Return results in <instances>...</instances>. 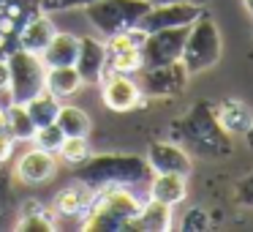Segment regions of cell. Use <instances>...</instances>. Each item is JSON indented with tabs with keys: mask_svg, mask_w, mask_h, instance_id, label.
Segmentation results:
<instances>
[{
	"mask_svg": "<svg viewBox=\"0 0 253 232\" xmlns=\"http://www.w3.org/2000/svg\"><path fill=\"white\" fill-rule=\"evenodd\" d=\"M25 110H28V115L33 117L36 128H39V126H46V123H55L57 110H60V99L52 96L49 90L44 88L41 93H36L30 101H25Z\"/></svg>",
	"mask_w": 253,
	"mask_h": 232,
	"instance_id": "obj_22",
	"label": "cell"
},
{
	"mask_svg": "<svg viewBox=\"0 0 253 232\" xmlns=\"http://www.w3.org/2000/svg\"><path fill=\"white\" fill-rule=\"evenodd\" d=\"M242 137H245V145H248V150L253 153V123H251V128H248V131L242 134Z\"/></svg>",
	"mask_w": 253,
	"mask_h": 232,
	"instance_id": "obj_34",
	"label": "cell"
},
{
	"mask_svg": "<svg viewBox=\"0 0 253 232\" xmlns=\"http://www.w3.org/2000/svg\"><path fill=\"white\" fill-rule=\"evenodd\" d=\"M142 68V47H106V71L136 74Z\"/></svg>",
	"mask_w": 253,
	"mask_h": 232,
	"instance_id": "obj_21",
	"label": "cell"
},
{
	"mask_svg": "<svg viewBox=\"0 0 253 232\" xmlns=\"http://www.w3.org/2000/svg\"><path fill=\"white\" fill-rule=\"evenodd\" d=\"M150 199H158V202L164 205H180L182 199H185V175H180V172H153V177H150Z\"/></svg>",
	"mask_w": 253,
	"mask_h": 232,
	"instance_id": "obj_15",
	"label": "cell"
},
{
	"mask_svg": "<svg viewBox=\"0 0 253 232\" xmlns=\"http://www.w3.org/2000/svg\"><path fill=\"white\" fill-rule=\"evenodd\" d=\"M234 199L240 205H245V208H253V172H248L234 186Z\"/></svg>",
	"mask_w": 253,
	"mask_h": 232,
	"instance_id": "obj_29",
	"label": "cell"
},
{
	"mask_svg": "<svg viewBox=\"0 0 253 232\" xmlns=\"http://www.w3.org/2000/svg\"><path fill=\"white\" fill-rule=\"evenodd\" d=\"M204 8L193 0H174V3H158L150 6L147 14L139 19L136 28L142 33H153V30H164V28H180V25H191L193 19L202 14Z\"/></svg>",
	"mask_w": 253,
	"mask_h": 232,
	"instance_id": "obj_9",
	"label": "cell"
},
{
	"mask_svg": "<svg viewBox=\"0 0 253 232\" xmlns=\"http://www.w3.org/2000/svg\"><path fill=\"white\" fill-rule=\"evenodd\" d=\"M8 63V101L14 104H25L30 101L36 93L44 90V77H46V66L41 60V55L28 52L22 47L11 50L6 55Z\"/></svg>",
	"mask_w": 253,
	"mask_h": 232,
	"instance_id": "obj_6",
	"label": "cell"
},
{
	"mask_svg": "<svg viewBox=\"0 0 253 232\" xmlns=\"http://www.w3.org/2000/svg\"><path fill=\"white\" fill-rule=\"evenodd\" d=\"M242 3H245V8H248V14H251V17H253V0H242Z\"/></svg>",
	"mask_w": 253,
	"mask_h": 232,
	"instance_id": "obj_35",
	"label": "cell"
},
{
	"mask_svg": "<svg viewBox=\"0 0 253 232\" xmlns=\"http://www.w3.org/2000/svg\"><path fill=\"white\" fill-rule=\"evenodd\" d=\"M101 96H104V104L112 112H131L144 99L131 74H115V71H106L101 77Z\"/></svg>",
	"mask_w": 253,
	"mask_h": 232,
	"instance_id": "obj_10",
	"label": "cell"
},
{
	"mask_svg": "<svg viewBox=\"0 0 253 232\" xmlns=\"http://www.w3.org/2000/svg\"><path fill=\"white\" fill-rule=\"evenodd\" d=\"M171 227V205H164L158 199H150L139 208V216L131 221L128 230H142V232H164Z\"/></svg>",
	"mask_w": 253,
	"mask_h": 232,
	"instance_id": "obj_17",
	"label": "cell"
},
{
	"mask_svg": "<svg viewBox=\"0 0 253 232\" xmlns=\"http://www.w3.org/2000/svg\"><path fill=\"white\" fill-rule=\"evenodd\" d=\"M150 6V0H93L84 6V17L95 28V33L109 39L120 30L136 28Z\"/></svg>",
	"mask_w": 253,
	"mask_h": 232,
	"instance_id": "obj_5",
	"label": "cell"
},
{
	"mask_svg": "<svg viewBox=\"0 0 253 232\" xmlns=\"http://www.w3.org/2000/svg\"><path fill=\"white\" fill-rule=\"evenodd\" d=\"M191 74L185 71L180 60L164 63V66H144L133 74L142 96H153V99H169V96H180L188 85Z\"/></svg>",
	"mask_w": 253,
	"mask_h": 232,
	"instance_id": "obj_7",
	"label": "cell"
},
{
	"mask_svg": "<svg viewBox=\"0 0 253 232\" xmlns=\"http://www.w3.org/2000/svg\"><path fill=\"white\" fill-rule=\"evenodd\" d=\"M171 134H174L177 145L188 150V153L199 156V159H229L234 145H231V134L220 126L215 104L210 101H196L182 117L171 123Z\"/></svg>",
	"mask_w": 253,
	"mask_h": 232,
	"instance_id": "obj_1",
	"label": "cell"
},
{
	"mask_svg": "<svg viewBox=\"0 0 253 232\" xmlns=\"http://www.w3.org/2000/svg\"><path fill=\"white\" fill-rule=\"evenodd\" d=\"M215 112H218L220 126H223L229 134H245L248 128H251V123H253L251 107L242 104V101H234V99H226L223 104H218Z\"/></svg>",
	"mask_w": 253,
	"mask_h": 232,
	"instance_id": "obj_19",
	"label": "cell"
},
{
	"mask_svg": "<svg viewBox=\"0 0 253 232\" xmlns=\"http://www.w3.org/2000/svg\"><path fill=\"white\" fill-rule=\"evenodd\" d=\"M55 123L60 126V131L66 134V137H87L90 134V117H87V112H82L79 107L60 104Z\"/></svg>",
	"mask_w": 253,
	"mask_h": 232,
	"instance_id": "obj_23",
	"label": "cell"
},
{
	"mask_svg": "<svg viewBox=\"0 0 253 232\" xmlns=\"http://www.w3.org/2000/svg\"><path fill=\"white\" fill-rule=\"evenodd\" d=\"M57 172V159L49 150L33 148L30 153H25L22 159L17 161V175L22 183H30V186H39V183H46L52 175Z\"/></svg>",
	"mask_w": 253,
	"mask_h": 232,
	"instance_id": "obj_13",
	"label": "cell"
},
{
	"mask_svg": "<svg viewBox=\"0 0 253 232\" xmlns=\"http://www.w3.org/2000/svg\"><path fill=\"white\" fill-rule=\"evenodd\" d=\"M153 177L147 159L133 153H101L90 156L84 164H79L77 180L87 188H106V186H144Z\"/></svg>",
	"mask_w": 253,
	"mask_h": 232,
	"instance_id": "obj_2",
	"label": "cell"
},
{
	"mask_svg": "<svg viewBox=\"0 0 253 232\" xmlns=\"http://www.w3.org/2000/svg\"><path fill=\"white\" fill-rule=\"evenodd\" d=\"M191 25H180V28H164L144 33L142 41V68L144 66H164V63H174L182 58V47H185V36Z\"/></svg>",
	"mask_w": 253,
	"mask_h": 232,
	"instance_id": "obj_8",
	"label": "cell"
},
{
	"mask_svg": "<svg viewBox=\"0 0 253 232\" xmlns=\"http://www.w3.org/2000/svg\"><path fill=\"white\" fill-rule=\"evenodd\" d=\"M79 52V36L74 33H55L52 41L46 44V50L41 52V60L46 68L52 66H74Z\"/></svg>",
	"mask_w": 253,
	"mask_h": 232,
	"instance_id": "obj_16",
	"label": "cell"
},
{
	"mask_svg": "<svg viewBox=\"0 0 253 232\" xmlns=\"http://www.w3.org/2000/svg\"><path fill=\"white\" fill-rule=\"evenodd\" d=\"M147 164L153 172H191V153L177 142H153L147 148Z\"/></svg>",
	"mask_w": 253,
	"mask_h": 232,
	"instance_id": "obj_12",
	"label": "cell"
},
{
	"mask_svg": "<svg viewBox=\"0 0 253 232\" xmlns=\"http://www.w3.org/2000/svg\"><path fill=\"white\" fill-rule=\"evenodd\" d=\"M8 131H11L14 139H33L36 134V123L33 117L28 115V110H25V104H14V101H8Z\"/></svg>",
	"mask_w": 253,
	"mask_h": 232,
	"instance_id": "obj_25",
	"label": "cell"
},
{
	"mask_svg": "<svg viewBox=\"0 0 253 232\" xmlns=\"http://www.w3.org/2000/svg\"><path fill=\"white\" fill-rule=\"evenodd\" d=\"M17 230L19 232H49V230H55V224H52V216L39 202H30L22 210V216H19Z\"/></svg>",
	"mask_w": 253,
	"mask_h": 232,
	"instance_id": "obj_24",
	"label": "cell"
},
{
	"mask_svg": "<svg viewBox=\"0 0 253 232\" xmlns=\"http://www.w3.org/2000/svg\"><path fill=\"white\" fill-rule=\"evenodd\" d=\"M63 139H66V134L60 131V126H57V123H46V126H39V128H36V134H33L36 148L49 150V153H57V150H60Z\"/></svg>",
	"mask_w": 253,
	"mask_h": 232,
	"instance_id": "obj_27",
	"label": "cell"
},
{
	"mask_svg": "<svg viewBox=\"0 0 253 232\" xmlns=\"http://www.w3.org/2000/svg\"><path fill=\"white\" fill-rule=\"evenodd\" d=\"M14 150V137H8V134H0V164L11 156Z\"/></svg>",
	"mask_w": 253,
	"mask_h": 232,
	"instance_id": "obj_31",
	"label": "cell"
},
{
	"mask_svg": "<svg viewBox=\"0 0 253 232\" xmlns=\"http://www.w3.org/2000/svg\"><path fill=\"white\" fill-rule=\"evenodd\" d=\"M74 68L82 77V85H95L106 74V44L95 36H79V52Z\"/></svg>",
	"mask_w": 253,
	"mask_h": 232,
	"instance_id": "obj_11",
	"label": "cell"
},
{
	"mask_svg": "<svg viewBox=\"0 0 253 232\" xmlns=\"http://www.w3.org/2000/svg\"><path fill=\"white\" fill-rule=\"evenodd\" d=\"M93 0H39V6L44 14H60V11H71V8H84Z\"/></svg>",
	"mask_w": 253,
	"mask_h": 232,
	"instance_id": "obj_28",
	"label": "cell"
},
{
	"mask_svg": "<svg viewBox=\"0 0 253 232\" xmlns=\"http://www.w3.org/2000/svg\"><path fill=\"white\" fill-rule=\"evenodd\" d=\"M55 22L49 19V14L39 11L33 14V17L28 19V22L22 25V30H19V39H17V47H22V50L28 52H36V55H41V52L46 50V44L52 41V36H55Z\"/></svg>",
	"mask_w": 253,
	"mask_h": 232,
	"instance_id": "obj_14",
	"label": "cell"
},
{
	"mask_svg": "<svg viewBox=\"0 0 253 232\" xmlns=\"http://www.w3.org/2000/svg\"><path fill=\"white\" fill-rule=\"evenodd\" d=\"M8 88V63L6 58H0V93Z\"/></svg>",
	"mask_w": 253,
	"mask_h": 232,
	"instance_id": "obj_32",
	"label": "cell"
},
{
	"mask_svg": "<svg viewBox=\"0 0 253 232\" xmlns=\"http://www.w3.org/2000/svg\"><path fill=\"white\" fill-rule=\"evenodd\" d=\"M153 6H158V3H174V0H150ZM193 3H199V0H193Z\"/></svg>",
	"mask_w": 253,
	"mask_h": 232,
	"instance_id": "obj_36",
	"label": "cell"
},
{
	"mask_svg": "<svg viewBox=\"0 0 253 232\" xmlns=\"http://www.w3.org/2000/svg\"><path fill=\"white\" fill-rule=\"evenodd\" d=\"M90 199H93V188H87L84 183L77 180L74 186L63 188L55 197V210L60 216H77V219H82L87 205H90Z\"/></svg>",
	"mask_w": 253,
	"mask_h": 232,
	"instance_id": "obj_18",
	"label": "cell"
},
{
	"mask_svg": "<svg viewBox=\"0 0 253 232\" xmlns=\"http://www.w3.org/2000/svg\"><path fill=\"white\" fill-rule=\"evenodd\" d=\"M220 50H223V44H220L218 25H215V19L207 11H202L191 22V28H188L180 63L193 77V74H202L207 68H212L220 60Z\"/></svg>",
	"mask_w": 253,
	"mask_h": 232,
	"instance_id": "obj_4",
	"label": "cell"
},
{
	"mask_svg": "<svg viewBox=\"0 0 253 232\" xmlns=\"http://www.w3.org/2000/svg\"><path fill=\"white\" fill-rule=\"evenodd\" d=\"M44 88L52 96H57V99H66V96H74L82 88V77H79V71L74 66H52L46 68Z\"/></svg>",
	"mask_w": 253,
	"mask_h": 232,
	"instance_id": "obj_20",
	"label": "cell"
},
{
	"mask_svg": "<svg viewBox=\"0 0 253 232\" xmlns=\"http://www.w3.org/2000/svg\"><path fill=\"white\" fill-rule=\"evenodd\" d=\"M139 197L126 186L95 188L87 210L82 216V230L87 232H123L139 216Z\"/></svg>",
	"mask_w": 253,
	"mask_h": 232,
	"instance_id": "obj_3",
	"label": "cell"
},
{
	"mask_svg": "<svg viewBox=\"0 0 253 232\" xmlns=\"http://www.w3.org/2000/svg\"><path fill=\"white\" fill-rule=\"evenodd\" d=\"M182 230H207V213L204 210H188L185 221H182Z\"/></svg>",
	"mask_w": 253,
	"mask_h": 232,
	"instance_id": "obj_30",
	"label": "cell"
},
{
	"mask_svg": "<svg viewBox=\"0 0 253 232\" xmlns=\"http://www.w3.org/2000/svg\"><path fill=\"white\" fill-rule=\"evenodd\" d=\"M0 134H8L11 137V131H8V112L0 107Z\"/></svg>",
	"mask_w": 253,
	"mask_h": 232,
	"instance_id": "obj_33",
	"label": "cell"
},
{
	"mask_svg": "<svg viewBox=\"0 0 253 232\" xmlns=\"http://www.w3.org/2000/svg\"><path fill=\"white\" fill-rule=\"evenodd\" d=\"M57 153H60L63 161H68V164H74V167L84 164V161L93 156L90 153V145H87V137H66Z\"/></svg>",
	"mask_w": 253,
	"mask_h": 232,
	"instance_id": "obj_26",
	"label": "cell"
}]
</instances>
